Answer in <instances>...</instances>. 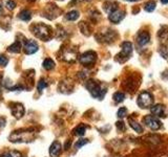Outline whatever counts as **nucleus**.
<instances>
[{
    "label": "nucleus",
    "mask_w": 168,
    "mask_h": 157,
    "mask_svg": "<svg viewBox=\"0 0 168 157\" xmlns=\"http://www.w3.org/2000/svg\"><path fill=\"white\" fill-rule=\"evenodd\" d=\"M85 87L87 88L92 97H94V99H102L104 97L105 93H106V87H104L102 84H99L98 82L96 81H88L86 84H85Z\"/></svg>",
    "instance_id": "f257e3e1"
},
{
    "label": "nucleus",
    "mask_w": 168,
    "mask_h": 157,
    "mask_svg": "<svg viewBox=\"0 0 168 157\" xmlns=\"http://www.w3.org/2000/svg\"><path fill=\"white\" fill-rule=\"evenodd\" d=\"M128 122H129V125H130V127L134 129L136 132H138V133H142V132H143V128H142V126L140 125V124L136 123V120H134L132 118H129Z\"/></svg>",
    "instance_id": "4468645a"
},
{
    "label": "nucleus",
    "mask_w": 168,
    "mask_h": 157,
    "mask_svg": "<svg viewBox=\"0 0 168 157\" xmlns=\"http://www.w3.org/2000/svg\"><path fill=\"white\" fill-rule=\"evenodd\" d=\"M1 13H2V6L0 5V15H1Z\"/></svg>",
    "instance_id": "473e14b6"
},
{
    "label": "nucleus",
    "mask_w": 168,
    "mask_h": 157,
    "mask_svg": "<svg viewBox=\"0 0 168 157\" xmlns=\"http://www.w3.org/2000/svg\"><path fill=\"white\" fill-rule=\"evenodd\" d=\"M116 126H117V128H118V130H120V131L125 130V125H124L123 122H118V123L116 124Z\"/></svg>",
    "instance_id": "c756f323"
},
{
    "label": "nucleus",
    "mask_w": 168,
    "mask_h": 157,
    "mask_svg": "<svg viewBox=\"0 0 168 157\" xmlns=\"http://www.w3.org/2000/svg\"><path fill=\"white\" fill-rule=\"evenodd\" d=\"M150 40V36L149 34L147 33V31H142L136 37V42H138V44L141 45V46H144L146 45Z\"/></svg>",
    "instance_id": "9b49d317"
},
{
    "label": "nucleus",
    "mask_w": 168,
    "mask_h": 157,
    "mask_svg": "<svg viewBox=\"0 0 168 157\" xmlns=\"http://www.w3.org/2000/svg\"><path fill=\"white\" fill-rule=\"evenodd\" d=\"M43 67H44L46 70H50V69H52V68L55 67V62H54L50 58H47V59L44 60V62H43Z\"/></svg>",
    "instance_id": "a211bd4d"
},
{
    "label": "nucleus",
    "mask_w": 168,
    "mask_h": 157,
    "mask_svg": "<svg viewBox=\"0 0 168 157\" xmlns=\"http://www.w3.org/2000/svg\"><path fill=\"white\" fill-rule=\"evenodd\" d=\"M125 17V13L123 10H116L115 12L110 13L109 16H108V19H109L113 23H119L120 21H122Z\"/></svg>",
    "instance_id": "0eeeda50"
},
{
    "label": "nucleus",
    "mask_w": 168,
    "mask_h": 157,
    "mask_svg": "<svg viewBox=\"0 0 168 157\" xmlns=\"http://www.w3.org/2000/svg\"><path fill=\"white\" fill-rule=\"evenodd\" d=\"M117 2H113V1H107V2L104 3V10L106 12V13L110 14L113 13V12H115L116 10H117Z\"/></svg>",
    "instance_id": "f8f14e48"
},
{
    "label": "nucleus",
    "mask_w": 168,
    "mask_h": 157,
    "mask_svg": "<svg viewBox=\"0 0 168 157\" xmlns=\"http://www.w3.org/2000/svg\"><path fill=\"white\" fill-rule=\"evenodd\" d=\"M31 1H35V0H31Z\"/></svg>",
    "instance_id": "f704fd0d"
},
{
    "label": "nucleus",
    "mask_w": 168,
    "mask_h": 157,
    "mask_svg": "<svg viewBox=\"0 0 168 157\" xmlns=\"http://www.w3.org/2000/svg\"><path fill=\"white\" fill-rule=\"evenodd\" d=\"M80 28H81L82 33H83L84 35H89L90 34V31H89V26L86 24V22H81L80 23Z\"/></svg>",
    "instance_id": "b1692460"
},
{
    "label": "nucleus",
    "mask_w": 168,
    "mask_h": 157,
    "mask_svg": "<svg viewBox=\"0 0 168 157\" xmlns=\"http://www.w3.org/2000/svg\"><path fill=\"white\" fill-rule=\"evenodd\" d=\"M8 50L10 52H15V53H17V52H19L21 50V44L19 41H16L14 44H12L10 47L8 48Z\"/></svg>",
    "instance_id": "f3484780"
},
{
    "label": "nucleus",
    "mask_w": 168,
    "mask_h": 157,
    "mask_svg": "<svg viewBox=\"0 0 168 157\" xmlns=\"http://www.w3.org/2000/svg\"><path fill=\"white\" fill-rule=\"evenodd\" d=\"M5 124H6V120H5L4 117H0V128L4 127Z\"/></svg>",
    "instance_id": "7c9ffc66"
},
{
    "label": "nucleus",
    "mask_w": 168,
    "mask_h": 157,
    "mask_svg": "<svg viewBox=\"0 0 168 157\" xmlns=\"http://www.w3.org/2000/svg\"><path fill=\"white\" fill-rule=\"evenodd\" d=\"M21 156H22V155H21V153L18 151H8L0 155V157H21Z\"/></svg>",
    "instance_id": "aec40b11"
},
{
    "label": "nucleus",
    "mask_w": 168,
    "mask_h": 157,
    "mask_svg": "<svg viewBox=\"0 0 168 157\" xmlns=\"http://www.w3.org/2000/svg\"><path fill=\"white\" fill-rule=\"evenodd\" d=\"M32 31H33V33L37 38H39L43 41H47L52 36V28L43 23H37L33 25L32 26Z\"/></svg>",
    "instance_id": "f03ea898"
},
{
    "label": "nucleus",
    "mask_w": 168,
    "mask_h": 157,
    "mask_svg": "<svg viewBox=\"0 0 168 157\" xmlns=\"http://www.w3.org/2000/svg\"><path fill=\"white\" fill-rule=\"evenodd\" d=\"M152 103H153L152 94L147 91L142 92L139 95V97H138V105H139L141 108H144V109L151 107Z\"/></svg>",
    "instance_id": "7ed1b4c3"
},
{
    "label": "nucleus",
    "mask_w": 168,
    "mask_h": 157,
    "mask_svg": "<svg viewBox=\"0 0 168 157\" xmlns=\"http://www.w3.org/2000/svg\"><path fill=\"white\" fill-rule=\"evenodd\" d=\"M97 60V53L92 50H89V51H85L84 53H82L79 58V61L81 63L82 65L84 66H89L92 65Z\"/></svg>",
    "instance_id": "20e7f679"
},
{
    "label": "nucleus",
    "mask_w": 168,
    "mask_h": 157,
    "mask_svg": "<svg viewBox=\"0 0 168 157\" xmlns=\"http://www.w3.org/2000/svg\"><path fill=\"white\" fill-rule=\"evenodd\" d=\"M19 18L23 21H29V20H31V18H32V13L29 10H21L20 14H19Z\"/></svg>",
    "instance_id": "2eb2a0df"
},
{
    "label": "nucleus",
    "mask_w": 168,
    "mask_h": 157,
    "mask_svg": "<svg viewBox=\"0 0 168 157\" xmlns=\"http://www.w3.org/2000/svg\"><path fill=\"white\" fill-rule=\"evenodd\" d=\"M8 63V59L4 56L0 55V66H5Z\"/></svg>",
    "instance_id": "c85d7f7f"
},
{
    "label": "nucleus",
    "mask_w": 168,
    "mask_h": 157,
    "mask_svg": "<svg viewBox=\"0 0 168 157\" xmlns=\"http://www.w3.org/2000/svg\"><path fill=\"white\" fill-rule=\"evenodd\" d=\"M144 8H145V10H146V12L151 13L152 10H155V1H148V2L145 4Z\"/></svg>",
    "instance_id": "5701e85b"
},
{
    "label": "nucleus",
    "mask_w": 168,
    "mask_h": 157,
    "mask_svg": "<svg viewBox=\"0 0 168 157\" xmlns=\"http://www.w3.org/2000/svg\"><path fill=\"white\" fill-rule=\"evenodd\" d=\"M87 142H88L87 139H80V140H78L76 144H75V148H76V149H80L81 147H83L84 144H86Z\"/></svg>",
    "instance_id": "bb28decb"
},
{
    "label": "nucleus",
    "mask_w": 168,
    "mask_h": 157,
    "mask_svg": "<svg viewBox=\"0 0 168 157\" xmlns=\"http://www.w3.org/2000/svg\"><path fill=\"white\" fill-rule=\"evenodd\" d=\"M128 1H136V0H128Z\"/></svg>",
    "instance_id": "72a5a7b5"
},
{
    "label": "nucleus",
    "mask_w": 168,
    "mask_h": 157,
    "mask_svg": "<svg viewBox=\"0 0 168 157\" xmlns=\"http://www.w3.org/2000/svg\"><path fill=\"white\" fill-rule=\"evenodd\" d=\"M62 147L59 141H54L52 144V146L50 147V157H58L60 155Z\"/></svg>",
    "instance_id": "9d476101"
},
{
    "label": "nucleus",
    "mask_w": 168,
    "mask_h": 157,
    "mask_svg": "<svg viewBox=\"0 0 168 157\" xmlns=\"http://www.w3.org/2000/svg\"><path fill=\"white\" fill-rule=\"evenodd\" d=\"M161 2L164 3V4H167V3H168V0H161Z\"/></svg>",
    "instance_id": "2f4dec72"
},
{
    "label": "nucleus",
    "mask_w": 168,
    "mask_h": 157,
    "mask_svg": "<svg viewBox=\"0 0 168 157\" xmlns=\"http://www.w3.org/2000/svg\"><path fill=\"white\" fill-rule=\"evenodd\" d=\"M126 114H127V109L126 108H120L118 111V113H117V115H118L119 118H123L126 116Z\"/></svg>",
    "instance_id": "a878e982"
},
{
    "label": "nucleus",
    "mask_w": 168,
    "mask_h": 157,
    "mask_svg": "<svg viewBox=\"0 0 168 157\" xmlns=\"http://www.w3.org/2000/svg\"><path fill=\"white\" fill-rule=\"evenodd\" d=\"M12 113L16 118H20L24 114V107L20 103H15L12 107Z\"/></svg>",
    "instance_id": "1a4fd4ad"
},
{
    "label": "nucleus",
    "mask_w": 168,
    "mask_h": 157,
    "mask_svg": "<svg viewBox=\"0 0 168 157\" xmlns=\"http://www.w3.org/2000/svg\"><path fill=\"white\" fill-rule=\"evenodd\" d=\"M46 87H47L46 82H45L44 80H40L39 83H38V87H37V88H38V91L41 92L42 90H43L44 88H46Z\"/></svg>",
    "instance_id": "393cba45"
},
{
    "label": "nucleus",
    "mask_w": 168,
    "mask_h": 157,
    "mask_svg": "<svg viewBox=\"0 0 168 157\" xmlns=\"http://www.w3.org/2000/svg\"><path fill=\"white\" fill-rule=\"evenodd\" d=\"M131 52H132V44L128 41L123 42L122 43V51L117 56V60L120 59L121 57H124V61H125L131 55Z\"/></svg>",
    "instance_id": "423d86ee"
},
{
    "label": "nucleus",
    "mask_w": 168,
    "mask_h": 157,
    "mask_svg": "<svg viewBox=\"0 0 168 157\" xmlns=\"http://www.w3.org/2000/svg\"><path fill=\"white\" fill-rule=\"evenodd\" d=\"M65 18L71 21L77 20L79 18V12H77V10H71V12H68L65 15Z\"/></svg>",
    "instance_id": "6ab92c4d"
},
{
    "label": "nucleus",
    "mask_w": 168,
    "mask_h": 157,
    "mask_svg": "<svg viewBox=\"0 0 168 157\" xmlns=\"http://www.w3.org/2000/svg\"><path fill=\"white\" fill-rule=\"evenodd\" d=\"M150 111H151L152 114L158 115V116H163V114H164V107H163V105H155V106L151 107Z\"/></svg>",
    "instance_id": "ddd939ff"
},
{
    "label": "nucleus",
    "mask_w": 168,
    "mask_h": 157,
    "mask_svg": "<svg viewBox=\"0 0 168 157\" xmlns=\"http://www.w3.org/2000/svg\"><path fill=\"white\" fill-rule=\"evenodd\" d=\"M5 4H6V8H8V10H14L16 6V3L14 2V1H12V0H6V1H5Z\"/></svg>",
    "instance_id": "cd10ccee"
},
{
    "label": "nucleus",
    "mask_w": 168,
    "mask_h": 157,
    "mask_svg": "<svg viewBox=\"0 0 168 157\" xmlns=\"http://www.w3.org/2000/svg\"><path fill=\"white\" fill-rule=\"evenodd\" d=\"M144 124L151 130H158L161 127V122L159 119L152 116V115H147L144 117Z\"/></svg>",
    "instance_id": "39448f33"
},
{
    "label": "nucleus",
    "mask_w": 168,
    "mask_h": 157,
    "mask_svg": "<svg viewBox=\"0 0 168 157\" xmlns=\"http://www.w3.org/2000/svg\"><path fill=\"white\" fill-rule=\"evenodd\" d=\"M159 52L160 55L162 56L164 59H168V47L165 46V45H161L159 47Z\"/></svg>",
    "instance_id": "4be33fe9"
},
{
    "label": "nucleus",
    "mask_w": 168,
    "mask_h": 157,
    "mask_svg": "<svg viewBox=\"0 0 168 157\" xmlns=\"http://www.w3.org/2000/svg\"><path fill=\"white\" fill-rule=\"evenodd\" d=\"M124 99H125V94H124L123 92H116V93L113 94V101H115L116 103L123 102Z\"/></svg>",
    "instance_id": "412c9836"
},
{
    "label": "nucleus",
    "mask_w": 168,
    "mask_h": 157,
    "mask_svg": "<svg viewBox=\"0 0 168 157\" xmlns=\"http://www.w3.org/2000/svg\"><path fill=\"white\" fill-rule=\"evenodd\" d=\"M24 51L27 53V55H32V53H35V52L38 50V45L35 41L33 40H27V41L24 42Z\"/></svg>",
    "instance_id": "6e6552de"
},
{
    "label": "nucleus",
    "mask_w": 168,
    "mask_h": 157,
    "mask_svg": "<svg viewBox=\"0 0 168 157\" xmlns=\"http://www.w3.org/2000/svg\"><path fill=\"white\" fill-rule=\"evenodd\" d=\"M85 131H86V127L84 125H79L78 127L75 128L74 130V134L78 136H83L85 134Z\"/></svg>",
    "instance_id": "dca6fc26"
}]
</instances>
